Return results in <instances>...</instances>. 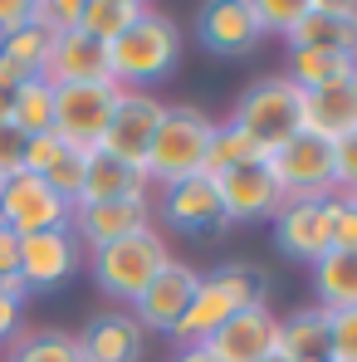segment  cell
Wrapping results in <instances>:
<instances>
[{"mask_svg":"<svg viewBox=\"0 0 357 362\" xmlns=\"http://www.w3.org/2000/svg\"><path fill=\"white\" fill-rule=\"evenodd\" d=\"M181 59V30L172 15L162 10H142L118 40L108 45V78L118 88H147L162 74H172Z\"/></svg>","mask_w":357,"mask_h":362,"instance_id":"obj_1","label":"cell"},{"mask_svg":"<svg viewBox=\"0 0 357 362\" xmlns=\"http://www.w3.org/2000/svg\"><path fill=\"white\" fill-rule=\"evenodd\" d=\"M211 132H216V122L206 118L201 108H191V103H167L162 127H157V137H152V147H147V162H142L147 181L167 191V186H177V181L201 177L206 152H211Z\"/></svg>","mask_w":357,"mask_h":362,"instance_id":"obj_2","label":"cell"},{"mask_svg":"<svg viewBox=\"0 0 357 362\" xmlns=\"http://www.w3.org/2000/svg\"><path fill=\"white\" fill-rule=\"evenodd\" d=\"M172 264V250L162 240L157 226L127 235V240H113L103 250H88V269H93V284L118 303H137V294Z\"/></svg>","mask_w":357,"mask_h":362,"instance_id":"obj_3","label":"cell"},{"mask_svg":"<svg viewBox=\"0 0 357 362\" xmlns=\"http://www.w3.org/2000/svg\"><path fill=\"white\" fill-rule=\"evenodd\" d=\"M226 122H235L240 132H250L264 152H279L289 137L303 132V93L284 74H269V78H259V83H250L240 93Z\"/></svg>","mask_w":357,"mask_h":362,"instance_id":"obj_4","label":"cell"},{"mask_svg":"<svg viewBox=\"0 0 357 362\" xmlns=\"http://www.w3.org/2000/svg\"><path fill=\"white\" fill-rule=\"evenodd\" d=\"M69 221H74V201H64L45 177L20 172V177L0 181V226L15 230L20 240L45 235V230H69Z\"/></svg>","mask_w":357,"mask_h":362,"instance_id":"obj_5","label":"cell"},{"mask_svg":"<svg viewBox=\"0 0 357 362\" xmlns=\"http://www.w3.org/2000/svg\"><path fill=\"white\" fill-rule=\"evenodd\" d=\"M118 83H64L54 88V132H59L69 147L78 152H93L108 132V118L118 108Z\"/></svg>","mask_w":357,"mask_h":362,"instance_id":"obj_6","label":"cell"},{"mask_svg":"<svg viewBox=\"0 0 357 362\" xmlns=\"http://www.w3.org/2000/svg\"><path fill=\"white\" fill-rule=\"evenodd\" d=\"M269 177L279 181L284 201H323L333 196V147L313 132L289 137L279 152H269Z\"/></svg>","mask_w":357,"mask_h":362,"instance_id":"obj_7","label":"cell"},{"mask_svg":"<svg viewBox=\"0 0 357 362\" xmlns=\"http://www.w3.org/2000/svg\"><path fill=\"white\" fill-rule=\"evenodd\" d=\"M162 113H167V103H162L152 88H122L118 108H113V118H108V132H103V142H98V152L118 157L127 167H142V162H147V147H152V137H157V127H162Z\"/></svg>","mask_w":357,"mask_h":362,"instance_id":"obj_8","label":"cell"},{"mask_svg":"<svg viewBox=\"0 0 357 362\" xmlns=\"http://www.w3.org/2000/svg\"><path fill=\"white\" fill-rule=\"evenodd\" d=\"M284 40L289 49H323L357 59V0H303V15Z\"/></svg>","mask_w":357,"mask_h":362,"instance_id":"obj_9","label":"cell"},{"mask_svg":"<svg viewBox=\"0 0 357 362\" xmlns=\"http://www.w3.org/2000/svg\"><path fill=\"white\" fill-rule=\"evenodd\" d=\"M196 35L211 54L221 59H245L259 40H264V25L254 15V0H211L196 10Z\"/></svg>","mask_w":357,"mask_h":362,"instance_id":"obj_10","label":"cell"},{"mask_svg":"<svg viewBox=\"0 0 357 362\" xmlns=\"http://www.w3.org/2000/svg\"><path fill=\"white\" fill-rule=\"evenodd\" d=\"M83 245L74 230H45V235H25L20 240V284L25 294H40V289H59L64 279L83 264Z\"/></svg>","mask_w":357,"mask_h":362,"instance_id":"obj_11","label":"cell"},{"mask_svg":"<svg viewBox=\"0 0 357 362\" xmlns=\"http://www.w3.org/2000/svg\"><path fill=\"white\" fill-rule=\"evenodd\" d=\"M216 362H279V313L269 303L240 308L235 318L206 343Z\"/></svg>","mask_w":357,"mask_h":362,"instance_id":"obj_12","label":"cell"},{"mask_svg":"<svg viewBox=\"0 0 357 362\" xmlns=\"http://www.w3.org/2000/svg\"><path fill=\"white\" fill-rule=\"evenodd\" d=\"M196 289H201V274H196L191 264L172 259V264H167V269H162L142 294H137L132 318L142 323V333H167V338H172V328L181 323V313L191 308Z\"/></svg>","mask_w":357,"mask_h":362,"instance_id":"obj_13","label":"cell"},{"mask_svg":"<svg viewBox=\"0 0 357 362\" xmlns=\"http://www.w3.org/2000/svg\"><path fill=\"white\" fill-rule=\"evenodd\" d=\"M152 226V196H127V201H98V206H74L69 230L83 250H103L113 240H127Z\"/></svg>","mask_w":357,"mask_h":362,"instance_id":"obj_14","label":"cell"},{"mask_svg":"<svg viewBox=\"0 0 357 362\" xmlns=\"http://www.w3.org/2000/svg\"><path fill=\"white\" fill-rule=\"evenodd\" d=\"M274 245L284 255H294L303 264H318L333 250V230H328V196L323 201H284L274 211Z\"/></svg>","mask_w":357,"mask_h":362,"instance_id":"obj_15","label":"cell"},{"mask_svg":"<svg viewBox=\"0 0 357 362\" xmlns=\"http://www.w3.org/2000/svg\"><path fill=\"white\" fill-rule=\"evenodd\" d=\"M216 191H221V211H226L230 226H240V221H274V211L284 206V191L269 177V167L226 172V177H216Z\"/></svg>","mask_w":357,"mask_h":362,"instance_id":"obj_16","label":"cell"},{"mask_svg":"<svg viewBox=\"0 0 357 362\" xmlns=\"http://www.w3.org/2000/svg\"><path fill=\"white\" fill-rule=\"evenodd\" d=\"M162 221L172 230H186V235H206V230H226V211H221V191L211 177H191L177 181L162 191Z\"/></svg>","mask_w":357,"mask_h":362,"instance_id":"obj_17","label":"cell"},{"mask_svg":"<svg viewBox=\"0 0 357 362\" xmlns=\"http://www.w3.org/2000/svg\"><path fill=\"white\" fill-rule=\"evenodd\" d=\"M74 338H78L83 362H142V343H147V333L132 313H98Z\"/></svg>","mask_w":357,"mask_h":362,"instance_id":"obj_18","label":"cell"},{"mask_svg":"<svg viewBox=\"0 0 357 362\" xmlns=\"http://www.w3.org/2000/svg\"><path fill=\"white\" fill-rule=\"evenodd\" d=\"M40 78H49L54 88H64V83H108V45L88 40L83 30H69L54 40Z\"/></svg>","mask_w":357,"mask_h":362,"instance_id":"obj_19","label":"cell"},{"mask_svg":"<svg viewBox=\"0 0 357 362\" xmlns=\"http://www.w3.org/2000/svg\"><path fill=\"white\" fill-rule=\"evenodd\" d=\"M303 132L323 137L328 147L357 132V74L343 83H328L318 93H303Z\"/></svg>","mask_w":357,"mask_h":362,"instance_id":"obj_20","label":"cell"},{"mask_svg":"<svg viewBox=\"0 0 357 362\" xmlns=\"http://www.w3.org/2000/svg\"><path fill=\"white\" fill-rule=\"evenodd\" d=\"M240 313V303L211 279V274H201V289H196V299H191V308L181 313V323L172 328V343L177 348H206L230 318Z\"/></svg>","mask_w":357,"mask_h":362,"instance_id":"obj_21","label":"cell"},{"mask_svg":"<svg viewBox=\"0 0 357 362\" xmlns=\"http://www.w3.org/2000/svg\"><path fill=\"white\" fill-rule=\"evenodd\" d=\"M127 196H152V181L142 167H127L108 152H88V167H83V186H78V201L74 206H98V201H127Z\"/></svg>","mask_w":357,"mask_h":362,"instance_id":"obj_22","label":"cell"},{"mask_svg":"<svg viewBox=\"0 0 357 362\" xmlns=\"http://www.w3.org/2000/svg\"><path fill=\"white\" fill-rule=\"evenodd\" d=\"M279 362H328V308L308 303L279 318Z\"/></svg>","mask_w":357,"mask_h":362,"instance_id":"obj_23","label":"cell"},{"mask_svg":"<svg viewBox=\"0 0 357 362\" xmlns=\"http://www.w3.org/2000/svg\"><path fill=\"white\" fill-rule=\"evenodd\" d=\"M269 162V152L250 137V132H240L235 122H216V132H211V152H206V167H201V177H226V172H240V167H264Z\"/></svg>","mask_w":357,"mask_h":362,"instance_id":"obj_24","label":"cell"},{"mask_svg":"<svg viewBox=\"0 0 357 362\" xmlns=\"http://www.w3.org/2000/svg\"><path fill=\"white\" fill-rule=\"evenodd\" d=\"M313 284H318V308H328V313L357 308V255L353 250H328L313 264Z\"/></svg>","mask_w":357,"mask_h":362,"instance_id":"obj_25","label":"cell"},{"mask_svg":"<svg viewBox=\"0 0 357 362\" xmlns=\"http://www.w3.org/2000/svg\"><path fill=\"white\" fill-rule=\"evenodd\" d=\"M357 74V59L348 54H323V49H289V64H284V78L294 83L298 93H318L328 83H343Z\"/></svg>","mask_w":357,"mask_h":362,"instance_id":"obj_26","label":"cell"},{"mask_svg":"<svg viewBox=\"0 0 357 362\" xmlns=\"http://www.w3.org/2000/svg\"><path fill=\"white\" fill-rule=\"evenodd\" d=\"M5 362H83V353H78V338L64 328H30L10 343Z\"/></svg>","mask_w":357,"mask_h":362,"instance_id":"obj_27","label":"cell"},{"mask_svg":"<svg viewBox=\"0 0 357 362\" xmlns=\"http://www.w3.org/2000/svg\"><path fill=\"white\" fill-rule=\"evenodd\" d=\"M10 122H15L25 137H45V132H54V83H49V78H25L20 93H15Z\"/></svg>","mask_w":357,"mask_h":362,"instance_id":"obj_28","label":"cell"},{"mask_svg":"<svg viewBox=\"0 0 357 362\" xmlns=\"http://www.w3.org/2000/svg\"><path fill=\"white\" fill-rule=\"evenodd\" d=\"M49 49H54V35H45L40 25H20L15 35L0 40V64H10L20 78H40L49 64Z\"/></svg>","mask_w":357,"mask_h":362,"instance_id":"obj_29","label":"cell"},{"mask_svg":"<svg viewBox=\"0 0 357 362\" xmlns=\"http://www.w3.org/2000/svg\"><path fill=\"white\" fill-rule=\"evenodd\" d=\"M142 10H147L142 0H83V10H78V30H83L88 40H98V45H113Z\"/></svg>","mask_w":357,"mask_h":362,"instance_id":"obj_30","label":"cell"},{"mask_svg":"<svg viewBox=\"0 0 357 362\" xmlns=\"http://www.w3.org/2000/svg\"><path fill=\"white\" fill-rule=\"evenodd\" d=\"M211 279L240 303V308H259V303H269V274L259 269V264H250V259H230V264H216L211 269Z\"/></svg>","mask_w":357,"mask_h":362,"instance_id":"obj_31","label":"cell"},{"mask_svg":"<svg viewBox=\"0 0 357 362\" xmlns=\"http://www.w3.org/2000/svg\"><path fill=\"white\" fill-rule=\"evenodd\" d=\"M78 10H83V0H30V25H40L45 35H69V30H78Z\"/></svg>","mask_w":357,"mask_h":362,"instance_id":"obj_32","label":"cell"},{"mask_svg":"<svg viewBox=\"0 0 357 362\" xmlns=\"http://www.w3.org/2000/svg\"><path fill=\"white\" fill-rule=\"evenodd\" d=\"M93 152H98V147H93ZM83 167H88V152L69 147V152H64L59 162H54V167L45 172V181H49V186L59 191L64 201H78V186H83Z\"/></svg>","mask_w":357,"mask_h":362,"instance_id":"obj_33","label":"cell"},{"mask_svg":"<svg viewBox=\"0 0 357 362\" xmlns=\"http://www.w3.org/2000/svg\"><path fill=\"white\" fill-rule=\"evenodd\" d=\"M328 362H357V308L328 313Z\"/></svg>","mask_w":357,"mask_h":362,"instance_id":"obj_34","label":"cell"},{"mask_svg":"<svg viewBox=\"0 0 357 362\" xmlns=\"http://www.w3.org/2000/svg\"><path fill=\"white\" fill-rule=\"evenodd\" d=\"M64 152H69V142H64L59 132H45V137H25V172L30 177H45L54 162H59Z\"/></svg>","mask_w":357,"mask_h":362,"instance_id":"obj_35","label":"cell"},{"mask_svg":"<svg viewBox=\"0 0 357 362\" xmlns=\"http://www.w3.org/2000/svg\"><path fill=\"white\" fill-rule=\"evenodd\" d=\"M328 230H333V250H353L357 255V211L338 191L328 196Z\"/></svg>","mask_w":357,"mask_h":362,"instance_id":"obj_36","label":"cell"},{"mask_svg":"<svg viewBox=\"0 0 357 362\" xmlns=\"http://www.w3.org/2000/svg\"><path fill=\"white\" fill-rule=\"evenodd\" d=\"M333 191L338 196H357V132L333 142Z\"/></svg>","mask_w":357,"mask_h":362,"instance_id":"obj_37","label":"cell"},{"mask_svg":"<svg viewBox=\"0 0 357 362\" xmlns=\"http://www.w3.org/2000/svg\"><path fill=\"white\" fill-rule=\"evenodd\" d=\"M254 15H259L264 35H289L294 20L303 15V0H254Z\"/></svg>","mask_w":357,"mask_h":362,"instance_id":"obj_38","label":"cell"},{"mask_svg":"<svg viewBox=\"0 0 357 362\" xmlns=\"http://www.w3.org/2000/svg\"><path fill=\"white\" fill-rule=\"evenodd\" d=\"M25 172V132L15 122H0V181Z\"/></svg>","mask_w":357,"mask_h":362,"instance_id":"obj_39","label":"cell"},{"mask_svg":"<svg viewBox=\"0 0 357 362\" xmlns=\"http://www.w3.org/2000/svg\"><path fill=\"white\" fill-rule=\"evenodd\" d=\"M20 308H25V299L0 294V343H15L20 338Z\"/></svg>","mask_w":357,"mask_h":362,"instance_id":"obj_40","label":"cell"},{"mask_svg":"<svg viewBox=\"0 0 357 362\" xmlns=\"http://www.w3.org/2000/svg\"><path fill=\"white\" fill-rule=\"evenodd\" d=\"M20 25H30V0H0V40L15 35Z\"/></svg>","mask_w":357,"mask_h":362,"instance_id":"obj_41","label":"cell"},{"mask_svg":"<svg viewBox=\"0 0 357 362\" xmlns=\"http://www.w3.org/2000/svg\"><path fill=\"white\" fill-rule=\"evenodd\" d=\"M20 74L10 64H0V122H10V108H15V93H20Z\"/></svg>","mask_w":357,"mask_h":362,"instance_id":"obj_42","label":"cell"},{"mask_svg":"<svg viewBox=\"0 0 357 362\" xmlns=\"http://www.w3.org/2000/svg\"><path fill=\"white\" fill-rule=\"evenodd\" d=\"M20 269V235L0 226V279H10Z\"/></svg>","mask_w":357,"mask_h":362,"instance_id":"obj_43","label":"cell"},{"mask_svg":"<svg viewBox=\"0 0 357 362\" xmlns=\"http://www.w3.org/2000/svg\"><path fill=\"white\" fill-rule=\"evenodd\" d=\"M172 362H216V358H211L206 348H177V358H172Z\"/></svg>","mask_w":357,"mask_h":362,"instance_id":"obj_44","label":"cell"},{"mask_svg":"<svg viewBox=\"0 0 357 362\" xmlns=\"http://www.w3.org/2000/svg\"><path fill=\"white\" fill-rule=\"evenodd\" d=\"M343 201H348V206H353V211H357V196H343Z\"/></svg>","mask_w":357,"mask_h":362,"instance_id":"obj_45","label":"cell"}]
</instances>
